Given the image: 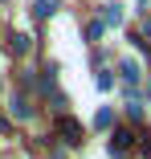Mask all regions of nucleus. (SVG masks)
Wrapping results in <instances>:
<instances>
[{
	"instance_id": "1",
	"label": "nucleus",
	"mask_w": 151,
	"mask_h": 159,
	"mask_svg": "<svg viewBox=\"0 0 151 159\" xmlns=\"http://www.w3.org/2000/svg\"><path fill=\"white\" fill-rule=\"evenodd\" d=\"M62 135H66V143H82V131H78V122H70V118H62Z\"/></svg>"
},
{
	"instance_id": "2",
	"label": "nucleus",
	"mask_w": 151,
	"mask_h": 159,
	"mask_svg": "<svg viewBox=\"0 0 151 159\" xmlns=\"http://www.w3.org/2000/svg\"><path fill=\"white\" fill-rule=\"evenodd\" d=\"M57 12V0H37V16H53Z\"/></svg>"
},
{
	"instance_id": "3",
	"label": "nucleus",
	"mask_w": 151,
	"mask_h": 159,
	"mask_svg": "<svg viewBox=\"0 0 151 159\" xmlns=\"http://www.w3.org/2000/svg\"><path fill=\"white\" fill-rule=\"evenodd\" d=\"M12 114H16V118H29V102H25V98H12Z\"/></svg>"
},
{
	"instance_id": "4",
	"label": "nucleus",
	"mask_w": 151,
	"mask_h": 159,
	"mask_svg": "<svg viewBox=\"0 0 151 159\" xmlns=\"http://www.w3.org/2000/svg\"><path fill=\"white\" fill-rule=\"evenodd\" d=\"M123 78H131V82L139 78V66H135V61H123Z\"/></svg>"
},
{
	"instance_id": "5",
	"label": "nucleus",
	"mask_w": 151,
	"mask_h": 159,
	"mask_svg": "<svg viewBox=\"0 0 151 159\" xmlns=\"http://www.w3.org/2000/svg\"><path fill=\"white\" fill-rule=\"evenodd\" d=\"M25 49H29V37L16 33V37H12V53H25Z\"/></svg>"
}]
</instances>
